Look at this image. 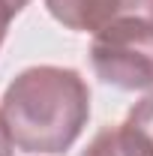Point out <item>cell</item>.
<instances>
[{"label":"cell","mask_w":153,"mask_h":156,"mask_svg":"<svg viewBox=\"0 0 153 156\" xmlns=\"http://www.w3.org/2000/svg\"><path fill=\"white\" fill-rule=\"evenodd\" d=\"M9 24H12V21L0 18V45H3V39H6V30H9Z\"/></svg>","instance_id":"cell-8"},{"label":"cell","mask_w":153,"mask_h":156,"mask_svg":"<svg viewBox=\"0 0 153 156\" xmlns=\"http://www.w3.org/2000/svg\"><path fill=\"white\" fill-rule=\"evenodd\" d=\"M51 18L78 33H99L123 18L153 21V0H45Z\"/></svg>","instance_id":"cell-3"},{"label":"cell","mask_w":153,"mask_h":156,"mask_svg":"<svg viewBox=\"0 0 153 156\" xmlns=\"http://www.w3.org/2000/svg\"><path fill=\"white\" fill-rule=\"evenodd\" d=\"M27 3H30V0H0V15H6V18L12 21Z\"/></svg>","instance_id":"cell-7"},{"label":"cell","mask_w":153,"mask_h":156,"mask_svg":"<svg viewBox=\"0 0 153 156\" xmlns=\"http://www.w3.org/2000/svg\"><path fill=\"white\" fill-rule=\"evenodd\" d=\"M93 72L120 90L153 87V21L123 18L93 33L90 42Z\"/></svg>","instance_id":"cell-2"},{"label":"cell","mask_w":153,"mask_h":156,"mask_svg":"<svg viewBox=\"0 0 153 156\" xmlns=\"http://www.w3.org/2000/svg\"><path fill=\"white\" fill-rule=\"evenodd\" d=\"M126 123H132L135 129H138V132L153 144V93H147L141 102H135L132 108H129Z\"/></svg>","instance_id":"cell-5"},{"label":"cell","mask_w":153,"mask_h":156,"mask_svg":"<svg viewBox=\"0 0 153 156\" xmlns=\"http://www.w3.org/2000/svg\"><path fill=\"white\" fill-rule=\"evenodd\" d=\"M12 150H15V141L9 135V126H6L3 111H0V156H12Z\"/></svg>","instance_id":"cell-6"},{"label":"cell","mask_w":153,"mask_h":156,"mask_svg":"<svg viewBox=\"0 0 153 156\" xmlns=\"http://www.w3.org/2000/svg\"><path fill=\"white\" fill-rule=\"evenodd\" d=\"M0 111L21 153H66L90 120V90L75 69L42 63L12 78Z\"/></svg>","instance_id":"cell-1"},{"label":"cell","mask_w":153,"mask_h":156,"mask_svg":"<svg viewBox=\"0 0 153 156\" xmlns=\"http://www.w3.org/2000/svg\"><path fill=\"white\" fill-rule=\"evenodd\" d=\"M81 156H153V144L135 129L132 123H117L99 129Z\"/></svg>","instance_id":"cell-4"}]
</instances>
